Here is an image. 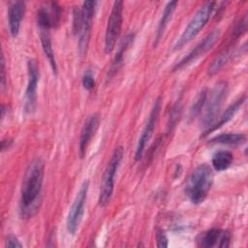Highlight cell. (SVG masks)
Returning a JSON list of instances; mask_svg holds the SVG:
<instances>
[{
	"instance_id": "ac0fdd59",
	"label": "cell",
	"mask_w": 248,
	"mask_h": 248,
	"mask_svg": "<svg viewBox=\"0 0 248 248\" xmlns=\"http://www.w3.org/2000/svg\"><path fill=\"white\" fill-rule=\"evenodd\" d=\"M176 5H177V1H170L167 4V6L165 7V10H164V13L162 15V17L160 19V22H159V25H158V28H157V32H156V37H155V42H154V46H156L158 45V43L160 42L161 38L163 37L164 35V32L166 30V27L173 14V12L175 11V8H176Z\"/></svg>"
},
{
	"instance_id": "cb8c5ba5",
	"label": "cell",
	"mask_w": 248,
	"mask_h": 248,
	"mask_svg": "<svg viewBox=\"0 0 248 248\" xmlns=\"http://www.w3.org/2000/svg\"><path fill=\"white\" fill-rule=\"evenodd\" d=\"M82 85L83 87L86 89V90H92L95 85H96V80H95V78H94V75L92 74L91 71H86L84 74H83V77H82Z\"/></svg>"
},
{
	"instance_id": "44dd1931",
	"label": "cell",
	"mask_w": 248,
	"mask_h": 248,
	"mask_svg": "<svg viewBox=\"0 0 248 248\" xmlns=\"http://www.w3.org/2000/svg\"><path fill=\"white\" fill-rule=\"evenodd\" d=\"M40 40H41V44H42V48H43L46 58L48 59V62H49V64L51 66V69H52V72L54 74H56L57 73V64H56L55 55H54V52H53L51 40H50V36H49L48 31H41Z\"/></svg>"
},
{
	"instance_id": "e0dca14e",
	"label": "cell",
	"mask_w": 248,
	"mask_h": 248,
	"mask_svg": "<svg viewBox=\"0 0 248 248\" xmlns=\"http://www.w3.org/2000/svg\"><path fill=\"white\" fill-rule=\"evenodd\" d=\"M134 37H135L134 33H129L121 41V43L119 45V47H118V50L116 52V55H115V57L112 61L110 69L108 73V78H110L117 72V70L119 69V67L122 63V60H123V54L126 51V49L129 47V46L132 44V42L134 40Z\"/></svg>"
},
{
	"instance_id": "ba28073f",
	"label": "cell",
	"mask_w": 248,
	"mask_h": 248,
	"mask_svg": "<svg viewBox=\"0 0 248 248\" xmlns=\"http://www.w3.org/2000/svg\"><path fill=\"white\" fill-rule=\"evenodd\" d=\"M96 3V1L91 0L85 1L83 2L81 7V25L78 33V48L80 55H84L87 51Z\"/></svg>"
},
{
	"instance_id": "7402d4cb",
	"label": "cell",
	"mask_w": 248,
	"mask_h": 248,
	"mask_svg": "<svg viewBox=\"0 0 248 248\" xmlns=\"http://www.w3.org/2000/svg\"><path fill=\"white\" fill-rule=\"evenodd\" d=\"M206 99H207V90L206 89H202L197 96L191 109H190V116L191 117H196L198 116L202 108H204V105H205V102H206Z\"/></svg>"
},
{
	"instance_id": "7a4b0ae2",
	"label": "cell",
	"mask_w": 248,
	"mask_h": 248,
	"mask_svg": "<svg viewBox=\"0 0 248 248\" xmlns=\"http://www.w3.org/2000/svg\"><path fill=\"white\" fill-rule=\"evenodd\" d=\"M213 182V172L206 164L198 166L185 184V194L194 204L202 203L207 197Z\"/></svg>"
},
{
	"instance_id": "6da1fadb",
	"label": "cell",
	"mask_w": 248,
	"mask_h": 248,
	"mask_svg": "<svg viewBox=\"0 0 248 248\" xmlns=\"http://www.w3.org/2000/svg\"><path fill=\"white\" fill-rule=\"evenodd\" d=\"M44 172L45 164L40 158L31 161L25 170L19 202V214L22 219L32 218L40 209Z\"/></svg>"
},
{
	"instance_id": "7c38bea8",
	"label": "cell",
	"mask_w": 248,
	"mask_h": 248,
	"mask_svg": "<svg viewBox=\"0 0 248 248\" xmlns=\"http://www.w3.org/2000/svg\"><path fill=\"white\" fill-rule=\"evenodd\" d=\"M196 240L200 247L210 248L217 246L220 248H227L231 243V232L228 230L213 228L200 233Z\"/></svg>"
},
{
	"instance_id": "5bb4252c",
	"label": "cell",
	"mask_w": 248,
	"mask_h": 248,
	"mask_svg": "<svg viewBox=\"0 0 248 248\" xmlns=\"http://www.w3.org/2000/svg\"><path fill=\"white\" fill-rule=\"evenodd\" d=\"M99 124H100V116L98 113L92 114L85 122L79 138V157L80 158H83L85 156L87 147L92 138L94 137L99 127Z\"/></svg>"
},
{
	"instance_id": "484cf974",
	"label": "cell",
	"mask_w": 248,
	"mask_h": 248,
	"mask_svg": "<svg viewBox=\"0 0 248 248\" xmlns=\"http://www.w3.org/2000/svg\"><path fill=\"white\" fill-rule=\"evenodd\" d=\"M156 239H157V246L159 248H166L168 247V237L164 231L158 230L156 232Z\"/></svg>"
},
{
	"instance_id": "d6986e66",
	"label": "cell",
	"mask_w": 248,
	"mask_h": 248,
	"mask_svg": "<svg viewBox=\"0 0 248 248\" xmlns=\"http://www.w3.org/2000/svg\"><path fill=\"white\" fill-rule=\"evenodd\" d=\"M246 141V136L241 133L220 134L208 140L210 143H221L228 145H240Z\"/></svg>"
},
{
	"instance_id": "3957f363",
	"label": "cell",
	"mask_w": 248,
	"mask_h": 248,
	"mask_svg": "<svg viewBox=\"0 0 248 248\" xmlns=\"http://www.w3.org/2000/svg\"><path fill=\"white\" fill-rule=\"evenodd\" d=\"M123 155H124L123 147L117 146L114 149L111 155V158L108 161L107 168L104 171V174L102 177V184L100 188L99 200H98V203L102 207L107 206L111 200L113 189H114V177L120 166Z\"/></svg>"
},
{
	"instance_id": "8fae6325",
	"label": "cell",
	"mask_w": 248,
	"mask_h": 248,
	"mask_svg": "<svg viewBox=\"0 0 248 248\" xmlns=\"http://www.w3.org/2000/svg\"><path fill=\"white\" fill-rule=\"evenodd\" d=\"M62 10L56 2H50L41 6L37 12V23L41 31H48L55 28L61 18Z\"/></svg>"
},
{
	"instance_id": "83f0119b",
	"label": "cell",
	"mask_w": 248,
	"mask_h": 248,
	"mask_svg": "<svg viewBox=\"0 0 248 248\" xmlns=\"http://www.w3.org/2000/svg\"><path fill=\"white\" fill-rule=\"evenodd\" d=\"M6 75H5V58L4 54L1 55V88L4 89L6 87Z\"/></svg>"
},
{
	"instance_id": "277c9868",
	"label": "cell",
	"mask_w": 248,
	"mask_h": 248,
	"mask_svg": "<svg viewBox=\"0 0 248 248\" xmlns=\"http://www.w3.org/2000/svg\"><path fill=\"white\" fill-rule=\"evenodd\" d=\"M214 8H215V2L211 1V2L205 3L203 6H202L198 10V12L195 14V16L192 17V19L188 23L187 27L182 32L181 36L176 41L173 46L174 50L182 48L185 45H187L200 33V31L207 23Z\"/></svg>"
},
{
	"instance_id": "603a6c76",
	"label": "cell",
	"mask_w": 248,
	"mask_h": 248,
	"mask_svg": "<svg viewBox=\"0 0 248 248\" xmlns=\"http://www.w3.org/2000/svg\"><path fill=\"white\" fill-rule=\"evenodd\" d=\"M232 55V50L229 49V50H226L225 52L221 53L214 61L213 63L210 65V67L208 68V74L210 76L216 74L228 61L229 59L231 58V56Z\"/></svg>"
},
{
	"instance_id": "ffe728a7",
	"label": "cell",
	"mask_w": 248,
	"mask_h": 248,
	"mask_svg": "<svg viewBox=\"0 0 248 248\" xmlns=\"http://www.w3.org/2000/svg\"><path fill=\"white\" fill-rule=\"evenodd\" d=\"M232 161H233V156L230 151L220 150L213 155L211 159V164L215 170L223 171V170H226L232 165Z\"/></svg>"
},
{
	"instance_id": "d4e9b609",
	"label": "cell",
	"mask_w": 248,
	"mask_h": 248,
	"mask_svg": "<svg viewBox=\"0 0 248 248\" xmlns=\"http://www.w3.org/2000/svg\"><path fill=\"white\" fill-rule=\"evenodd\" d=\"M81 25V9L75 8L73 12V32L78 34Z\"/></svg>"
},
{
	"instance_id": "f1b7e54d",
	"label": "cell",
	"mask_w": 248,
	"mask_h": 248,
	"mask_svg": "<svg viewBox=\"0 0 248 248\" xmlns=\"http://www.w3.org/2000/svg\"><path fill=\"white\" fill-rule=\"evenodd\" d=\"M12 142H13L12 139H4V140H2V141H1V150L4 151V150L8 149L11 146Z\"/></svg>"
},
{
	"instance_id": "4316f807",
	"label": "cell",
	"mask_w": 248,
	"mask_h": 248,
	"mask_svg": "<svg viewBox=\"0 0 248 248\" xmlns=\"http://www.w3.org/2000/svg\"><path fill=\"white\" fill-rule=\"evenodd\" d=\"M6 247H9V248H17L18 247V248H20V247H22V244L17 239V237H16L15 235L10 234L6 239Z\"/></svg>"
},
{
	"instance_id": "52a82bcc",
	"label": "cell",
	"mask_w": 248,
	"mask_h": 248,
	"mask_svg": "<svg viewBox=\"0 0 248 248\" xmlns=\"http://www.w3.org/2000/svg\"><path fill=\"white\" fill-rule=\"evenodd\" d=\"M88 188H89V181L88 180L83 181L68 213L66 224H67V230L71 234H75L77 232L79 227V224L82 220L83 213H84V206L87 199Z\"/></svg>"
},
{
	"instance_id": "30bf717a",
	"label": "cell",
	"mask_w": 248,
	"mask_h": 248,
	"mask_svg": "<svg viewBox=\"0 0 248 248\" xmlns=\"http://www.w3.org/2000/svg\"><path fill=\"white\" fill-rule=\"evenodd\" d=\"M161 107H162V102H161V99L158 98L156 99L153 107H152V109H151V112L149 114V117H148V120L146 122V125L139 139V141H138V144H137V148H136V153H135V160L136 161H140L141 158H142V155H143V152L145 150V147H146V144L148 143L150 138L152 137L153 135V131L156 127V124L158 122V119H159V114H160V111H161Z\"/></svg>"
},
{
	"instance_id": "4fadbf2b",
	"label": "cell",
	"mask_w": 248,
	"mask_h": 248,
	"mask_svg": "<svg viewBox=\"0 0 248 248\" xmlns=\"http://www.w3.org/2000/svg\"><path fill=\"white\" fill-rule=\"evenodd\" d=\"M220 38V29H214L212 30L210 33H208L202 42H200L195 48H193L186 56H184L175 66H174V70H177L181 67H183L184 65L194 61L195 59H197L198 57L203 55L207 50H209L214 44L218 41V39Z\"/></svg>"
},
{
	"instance_id": "9a60e30c",
	"label": "cell",
	"mask_w": 248,
	"mask_h": 248,
	"mask_svg": "<svg viewBox=\"0 0 248 248\" xmlns=\"http://www.w3.org/2000/svg\"><path fill=\"white\" fill-rule=\"evenodd\" d=\"M25 13V2L16 1L9 6V31L12 37H16L20 29V23Z\"/></svg>"
},
{
	"instance_id": "9c48e42d",
	"label": "cell",
	"mask_w": 248,
	"mask_h": 248,
	"mask_svg": "<svg viewBox=\"0 0 248 248\" xmlns=\"http://www.w3.org/2000/svg\"><path fill=\"white\" fill-rule=\"evenodd\" d=\"M28 82L24 96V110L31 113L35 110L37 104V88L40 79V71L38 63L35 59H30L27 62Z\"/></svg>"
},
{
	"instance_id": "5b68a950",
	"label": "cell",
	"mask_w": 248,
	"mask_h": 248,
	"mask_svg": "<svg viewBox=\"0 0 248 248\" xmlns=\"http://www.w3.org/2000/svg\"><path fill=\"white\" fill-rule=\"evenodd\" d=\"M228 93V85L226 81H219L215 84L211 91L209 99H206L204 105V112L202 118V126L204 131L210 128L216 120L220 108L226 99Z\"/></svg>"
},
{
	"instance_id": "2e32d148",
	"label": "cell",
	"mask_w": 248,
	"mask_h": 248,
	"mask_svg": "<svg viewBox=\"0 0 248 248\" xmlns=\"http://www.w3.org/2000/svg\"><path fill=\"white\" fill-rule=\"evenodd\" d=\"M245 100H246V97L243 96V97L237 99V100H236L233 104H232L230 107H228L227 109L224 111V113L220 116V119H219L217 122H215L210 128H208L206 131H204V132L202 133V137L207 136L209 133H211V132H213V131H215V130L221 128L223 125H225L226 123H228V122L235 115V113L238 111V109H239V108H241V106L244 104Z\"/></svg>"
},
{
	"instance_id": "f546056e",
	"label": "cell",
	"mask_w": 248,
	"mask_h": 248,
	"mask_svg": "<svg viewBox=\"0 0 248 248\" xmlns=\"http://www.w3.org/2000/svg\"><path fill=\"white\" fill-rule=\"evenodd\" d=\"M5 113H6V107H5V105H2V107H1V118L2 119L5 117Z\"/></svg>"
},
{
	"instance_id": "8992f818",
	"label": "cell",
	"mask_w": 248,
	"mask_h": 248,
	"mask_svg": "<svg viewBox=\"0 0 248 248\" xmlns=\"http://www.w3.org/2000/svg\"><path fill=\"white\" fill-rule=\"evenodd\" d=\"M123 7L122 1L117 0L113 3L106 29L105 35V52L110 53L116 44V41L121 32V26L123 21Z\"/></svg>"
}]
</instances>
